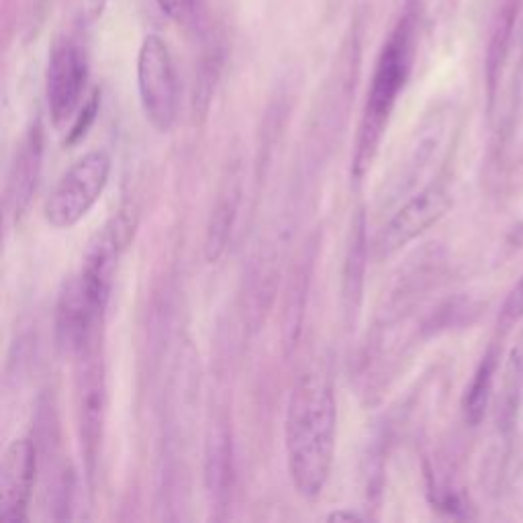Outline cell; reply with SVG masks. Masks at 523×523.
I'll use <instances>...</instances> for the list:
<instances>
[{"label":"cell","mask_w":523,"mask_h":523,"mask_svg":"<svg viewBox=\"0 0 523 523\" xmlns=\"http://www.w3.org/2000/svg\"><path fill=\"white\" fill-rule=\"evenodd\" d=\"M338 405L331 380L317 370L297 378L287 405L284 444L297 493L315 501L321 497L336 456Z\"/></svg>","instance_id":"cell-1"},{"label":"cell","mask_w":523,"mask_h":523,"mask_svg":"<svg viewBox=\"0 0 523 523\" xmlns=\"http://www.w3.org/2000/svg\"><path fill=\"white\" fill-rule=\"evenodd\" d=\"M417 25L419 7L415 0H407L395 27L383 43V50L378 54L366 90L364 111L352 152L354 182H360L370 172L378 148L383 144V137L397 107V101L409 82L415 60Z\"/></svg>","instance_id":"cell-2"},{"label":"cell","mask_w":523,"mask_h":523,"mask_svg":"<svg viewBox=\"0 0 523 523\" xmlns=\"http://www.w3.org/2000/svg\"><path fill=\"white\" fill-rule=\"evenodd\" d=\"M84 260L82 270L64 284L56 307L58 346L72 358L97 350L115 274V270L99 262Z\"/></svg>","instance_id":"cell-3"},{"label":"cell","mask_w":523,"mask_h":523,"mask_svg":"<svg viewBox=\"0 0 523 523\" xmlns=\"http://www.w3.org/2000/svg\"><path fill=\"white\" fill-rule=\"evenodd\" d=\"M111 170L113 162L105 150H92L76 160L47 197L45 221L54 229H70L80 223L101 201Z\"/></svg>","instance_id":"cell-4"},{"label":"cell","mask_w":523,"mask_h":523,"mask_svg":"<svg viewBox=\"0 0 523 523\" xmlns=\"http://www.w3.org/2000/svg\"><path fill=\"white\" fill-rule=\"evenodd\" d=\"M139 103L150 125L168 133L178 119L180 86L170 47L164 37L150 33L137 52Z\"/></svg>","instance_id":"cell-5"},{"label":"cell","mask_w":523,"mask_h":523,"mask_svg":"<svg viewBox=\"0 0 523 523\" xmlns=\"http://www.w3.org/2000/svg\"><path fill=\"white\" fill-rule=\"evenodd\" d=\"M88 82V58L76 37L64 35L54 41L45 70V97L56 127L72 125L84 105Z\"/></svg>","instance_id":"cell-6"},{"label":"cell","mask_w":523,"mask_h":523,"mask_svg":"<svg viewBox=\"0 0 523 523\" xmlns=\"http://www.w3.org/2000/svg\"><path fill=\"white\" fill-rule=\"evenodd\" d=\"M452 207V195L444 184H430L407 199L374 237V256L385 262L434 227Z\"/></svg>","instance_id":"cell-7"},{"label":"cell","mask_w":523,"mask_h":523,"mask_svg":"<svg viewBox=\"0 0 523 523\" xmlns=\"http://www.w3.org/2000/svg\"><path fill=\"white\" fill-rule=\"evenodd\" d=\"M80 360V372L76 378V407H78V432L84 452L88 479L94 477L101 456L103 427H105V407H107V387H105V368L99 352L92 350Z\"/></svg>","instance_id":"cell-8"},{"label":"cell","mask_w":523,"mask_h":523,"mask_svg":"<svg viewBox=\"0 0 523 523\" xmlns=\"http://www.w3.org/2000/svg\"><path fill=\"white\" fill-rule=\"evenodd\" d=\"M37 474V446L31 438L13 440L0 464V521L23 523Z\"/></svg>","instance_id":"cell-9"},{"label":"cell","mask_w":523,"mask_h":523,"mask_svg":"<svg viewBox=\"0 0 523 523\" xmlns=\"http://www.w3.org/2000/svg\"><path fill=\"white\" fill-rule=\"evenodd\" d=\"M43 152H45V141H43V125L39 119H35L23 137L19 139L17 150L13 154V162L7 172V184H5V211L7 217L19 219L39 186L41 168H43Z\"/></svg>","instance_id":"cell-10"},{"label":"cell","mask_w":523,"mask_h":523,"mask_svg":"<svg viewBox=\"0 0 523 523\" xmlns=\"http://www.w3.org/2000/svg\"><path fill=\"white\" fill-rule=\"evenodd\" d=\"M368 221L366 211H356L350 235H348V246L344 256V270H342V297H344V315L348 325H354L360 307H362V293H364V276L368 266Z\"/></svg>","instance_id":"cell-11"},{"label":"cell","mask_w":523,"mask_h":523,"mask_svg":"<svg viewBox=\"0 0 523 523\" xmlns=\"http://www.w3.org/2000/svg\"><path fill=\"white\" fill-rule=\"evenodd\" d=\"M240 201H242V180L235 172H229V178H225L219 188V195L207 225L205 256L211 264L217 262L227 248V242L237 219V211H240Z\"/></svg>","instance_id":"cell-12"},{"label":"cell","mask_w":523,"mask_h":523,"mask_svg":"<svg viewBox=\"0 0 523 523\" xmlns=\"http://www.w3.org/2000/svg\"><path fill=\"white\" fill-rule=\"evenodd\" d=\"M207 468L205 479L211 503L215 509H223L231 495L233 485V452L231 440L225 427H215L213 436L207 442Z\"/></svg>","instance_id":"cell-13"},{"label":"cell","mask_w":523,"mask_h":523,"mask_svg":"<svg viewBox=\"0 0 523 523\" xmlns=\"http://www.w3.org/2000/svg\"><path fill=\"white\" fill-rule=\"evenodd\" d=\"M517 7L519 0H507L503 5L495 27L491 35V43L487 50V90H489V101H495V92L503 74V68L507 64V56L511 50V39H513V27L517 19Z\"/></svg>","instance_id":"cell-14"},{"label":"cell","mask_w":523,"mask_h":523,"mask_svg":"<svg viewBox=\"0 0 523 523\" xmlns=\"http://www.w3.org/2000/svg\"><path fill=\"white\" fill-rule=\"evenodd\" d=\"M495 370H497V354L489 350L485 358L481 360L477 372H474L470 385L466 389L462 409H464V419L470 425H479L487 413L491 393H493V380H495Z\"/></svg>","instance_id":"cell-15"},{"label":"cell","mask_w":523,"mask_h":523,"mask_svg":"<svg viewBox=\"0 0 523 523\" xmlns=\"http://www.w3.org/2000/svg\"><path fill=\"white\" fill-rule=\"evenodd\" d=\"M521 391H523V334L515 344V348L511 350L507 360V370H505V385H503L501 409H499V415L505 425H511L515 417Z\"/></svg>","instance_id":"cell-16"},{"label":"cell","mask_w":523,"mask_h":523,"mask_svg":"<svg viewBox=\"0 0 523 523\" xmlns=\"http://www.w3.org/2000/svg\"><path fill=\"white\" fill-rule=\"evenodd\" d=\"M156 5L180 27L197 29L203 23V0H156Z\"/></svg>","instance_id":"cell-17"},{"label":"cell","mask_w":523,"mask_h":523,"mask_svg":"<svg viewBox=\"0 0 523 523\" xmlns=\"http://www.w3.org/2000/svg\"><path fill=\"white\" fill-rule=\"evenodd\" d=\"M99 107H101V92L94 90V92L90 94V99H88V101L82 105V109L78 111V115H76V119L72 121L70 129H68V137H66V144H68V146L76 144L78 139L84 137V133H86L88 127L92 125L94 117H97Z\"/></svg>","instance_id":"cell-18"},{"label":"cell","mask_w":523,"mask_h":523,"mask_svg":"<svg viewBox=\"0 0 523 523\" xmlns=\"http://www.w3.org/2000/svg\"><path fill=\"white\" fill-rule=\"evenodd\" d=\"M523 315V276L521 280L515 284L513 291L509 293L505 305H503V311H501V317H499V323L503 329H509L511 325H515L519 321V317Z\"/></svg>","instance_id":"cell-19"},{"label":"cell","mask_w":523,"mask_h":523,"mask_svg":"<svg viewBox=\"0 0 523 523\" xmlns=\"http://www.w3.org/2000/svg\"><path fill=\"white\" fill-rule=\"evenodd\" d=\"M105 7H107V0H82V19L84 23L92 25V23H97L103 13H105Z\"/></svg>","instance_id":"cell-20"},{"label":"cell","mask_w":523,"mask_h":523,"mask_svg":"<svg viewBox=\"0 0 523 523\" xmlns=\"http://www.w3.org/2000/svg\"><path fill=\"white\" fill-rule=\"evenodd\" d=\"M327 519H334V521H362L364 517L360 513H354V511H338V513H329Z\"/></svg>","instance_id":"cell-21"},{"label":"cell","mask_w":523,"mask_h":523,"mask_svg":"<svg viewBox=\"0 0 523 523\" xmlns=\"http://www.w3.org/2000/svg\"><path fill=\"white\" fill-rule=\"evenodd\" d=\"M519 233H521V235H523V225H521V229H519Z\"/></svg>","instance_id":"cell-22"}]
</instances>
